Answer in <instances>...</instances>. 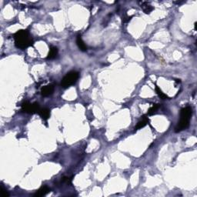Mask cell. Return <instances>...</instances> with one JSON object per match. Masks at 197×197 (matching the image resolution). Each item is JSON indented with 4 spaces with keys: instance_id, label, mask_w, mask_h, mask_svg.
Instances as JSON below:
<instances>
[{
    "instance_id": "1",
    "label": "cell",
    "mask_w": 197,
    "mask_h": 197,
    "mask_svg": "<svg viewBox=\"0 0 197 197\" xmlns=\"http://www.w3.org/2000/svg\"><path fill=\"white\" fill-rule=\"evenodd\" d=\"M15 46L20 49H25L33 44V40L28 30H19L14 35Z\"/></svg>"
},
{
    "instance_id": "2",
    "label": "cell",
    "mask_w": 197,
    "mask_h": 197,
    "mask_svg": "<svg viewBox=\"0 0 197 197\" xmlns=\"http://www.w3.org/2000/svg\"><path fill=\"white\" fill-rule=\"evenodd\" d=\"M192 113H193V110H192V108L190 106H186V107L181 109L180 120L175 128L176 133H179V132L182 131V130H184V129L189 127Z\"/></svg>"
},
{
    "instance_id": "3",
    "label": "cell",
    "mask_w": 197,
    "mask_h": 197,
    "mask_svg": "<svg viewBox=\"0 0 197 197\" xmlns=\"http://www.w3.org/2000/svg\"><path fill=\"white\" fill-rule=\"evenodd\" d=\"M79 76V72L76 71H71V72H68L62 79V87L64 89H66V88L70 87L71 86L74 85L78 80Z\"/></svg>"
},
{
    "instance_id": "4",
    "label": "cell",
    "mask_w": 197,
    "mask_h": 197,
    "mask_svg": "<svg viewBox=\"0 0 197 197\" xmlns=\"http://www.w3.org/2000/svg\"><path fill=\"white\" fill-rule=\"evenodd\" d=\"M54 92V86L53 84H49V85L45 86L44 87H43V89L41 90V94L43 96H49L50 95L53 93Z\"/></svg>"
},
{
    "instance_id": "5",
    "label": "cell",
    "mask_w": 197,
    "mask_h": 197,
    "mask_svg": "<svg viewBox=\"0 0 197 197\" xmlns=\"http://www.w3.org/2000/svg\"><path fill=\"white\" fill-rule=\"evenodd\" d=\"M22 111L26 113L33 114V109H32V103H29V102H25L22 104Z\"/></svg>"
},
{
    "instance_id": "6",
    "label": "cell",
    "mask_w": 197,
    "mask_h": 197,
    "mask_svg": "<svg viewBox=\"0 0 197 197\" xmlns=\"http://www.w3.org/2000/svg\"><path fill=\"white\" fill-rule=\"evenodd\" d=\"M140 6H141V8H142L143 12H144L146 14H149V13L154 9V8H153L151 5L149 4L148 2H142V3L140 5Z\"/></svg>"
},
{
    "instance_id": "7",
    "label": "cell",
    "mask_w": 197,
    "mask_h": 197,
    "mask_svg": "<svg viewBox=\"0 0 197 197\" xmlns=\"http://www.w3.org/2000/svg\"><path fill=\"white\" fill-rule=\"evenodd\" d=\"M76 44L78 46L79 49H80L81 51L86 52L87 50V46L85 43L83 42V40L81 38V36H78L76 38Z\"/></svg>"
},
{
    "instance_id": "8",
    "label": "cell",
    "mask_w": 197,
    "mask_h": 197,
    "mask_svg": "<svg viewBox=\"0 0 197 197\" xmlns=\"http://www.w3.org/2000/svg\"><path fill=\"white\" fill-rule=\"evenodd\" d=\"M38 113L43 119H45V120H46V119H49V116H50V110L46 108L40 109V110L39 111Z\"/></svg>"
},
{
    "instance_id": "9",
    "label": "cell",
    "mask_w": 197,
    "mask_h": 197,
    "mask_svg": "<svg viewBox=\"0 0 197 197\" xmlns=\"http://www.w3.org/2000/svg\"><path fill=\"white\" fill-rule=\"evenodd\" d=\"M49 192V189L47 186H43L40 188L37 192L34 194L35 197H41L43 196L46 195L47 193Z\"/></svg>"
},
{
    "instance_id": "10",
    "label": "cell",
    "mask_w": 197,
    "mask_h": 197,
    "mask_svg": "<svg viewBox=\"0 0 197 197\" xmlns=\"http://www.w3.org/2000/svg\"><path fill=\"white\" fill-rule=\"evenodd\" d=\"M57 55H58L57 48L54 46H51L50 47V49H49L47 59H48V60H53V59H55V58L57 56Z\"/></svg>"
},
{
    "instance_id": "11",
    "label": "cell",
    "mask_w": 197,
    "mask_h": 197,
    "mask_svg": "<svg viewBox=\"0 0 197 197\" xmlns=\"http://www.w3.org/2000/svg\"><path fill=\"white\" fill-rule=\"evenodd\" d=\"M143 118H142V120L140 121L139 123H137V125L135 126V130H138V129H142L145 126V125H147V123H149V119L147 118H146L145 116H143Z\"/></svg>"
},
{
    "instance_id": "12",
    "label": "cell",
    "mask_w": 197,
    "mask_h": 197,
    "mask_svg": "<svg viewBox=\"0 0 197 197\" xmlns=\"http://www.w3.org/2000/svg\"><path fill=\"white\" fill-rule=\"evenodd\" d=\"M156 92L157 95H159V97L160 99H162V100H166V99H168L167 95H165V93H163V91L157 86H156Z\"/></svg>"
},
{
    "instance_id": "13",
    "label": "cell",
    "mask_w": 197,
    "mask_h": 197,
    "mask_svg": "<svg viewBox=\"0 0 197 197\" xmlns=\"http://www.w3.org/2000/svg\"><path fill=\"white\" fill-rule=\"evenodd\" d=\"M159 108V104H154L152 107L149 108V109L148 110V115H153L154 113H156L157 111V109Z\"/></svg>"
},
{
    "instance_id": "14",
    "label": "cell",
    "mask_w": 197,
    "mask_h": 197,
    "mask_svg": "<svg viewBox=\"0 0 197 197\" xmlns=\"http://www.w3.org/2000/svg\"><path fill=\"white\" fill-rule=\"evenodd\" d=\"M1 195L2 197H8L9 196V193L7 192V190H6L3 187H1Z\"/></svg>"
}]
</instances>
